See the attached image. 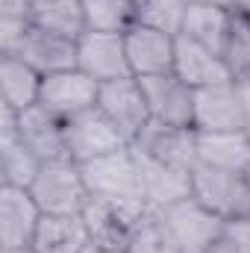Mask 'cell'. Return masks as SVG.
<instances>
[{"label": "cell", "mask_w": 250, "mask_h": 253, "mask_svg": "<svg viewBox=\"0 0 250 253\" xmlns=\"http://www.w3.org/2000/svg\"><path fill=\"white\" fill-rule=\"evenodd\" d=\"M156 209L147 200H138V197H91L83 218H85L91 242L126 251V245L132 242L138 227Z\"/></svg>", "instance_id": "obj_1"}, {"label": "cell", "mask_w": 250, "mask_h": 253, "mask_svg": "<svg viewBox=\"0 0 250 253\" xmlns=\"http://www.w3.org/2000/svg\"><path fill=\"white\" fill-rule=\"evenodd\" d=\"M30 191L44 215H83L88 200H91L83 168L74 159L44 162Z\"/></svg>", "instance_id": "obj_2"}, {"label": "cell", "mask_w": 250, "mask_h": 253, "mask_svg": "<svg viewBox=\"0 0 250 253\" xmlns=\"http://www.w3.org/2000/svg\"><path fill=\"white\" fill-rule=\"evenodd\" d=\"M191 197H197L221 221L250 218V180L242 171H224V168L194 162Z\"/></svg>", "instance_id": "obj_3"}, {"label": "cell", "mask_w": 250, "mask_h": 253, "mask_svg": "<svg viewBox=\"0 0 250 253\" xmlns=\"http://www.w3.org/2000/svg\"><path fill=\"white\" fill-rule=\"evenodd\" d=\"M156 215L183 253H209L227 230V221L209 212L197 197H183L165 209H156Z\"/></svg>", "instance_id": "obj_4"}, {"label": "cell", "mask_w": 250, "mask_h": 253, "mask_svg": "<svg viewBox=\"0 0 250 253\" xmlns=\"http://www.w3.org/2000/svg\"><path fill=\"white\" fill-rule=\"evenodd\" d=\"M80 168H83V177H85L91 197H138V200H144L141 165H138L132 144H126L115 153L97 156L91 162H83Z\"/></svg>", "instance_id": "obj_5"}, {"label": "cell", "mask_w": 250, "mask_h": 253, "mask_svg": "<svg viewBox=\"0 0 250 253\" xmlns=\"http://www.w3.org/2000/svg\"><path fill=\"white\" fill-rule=\"evenodd\" d=\"M65 138H68V156L74 162H91L97 156H106V153H115L126 147V135L115 126V121L100 109V106H91L74 118L65 121Z\"/></svg>", "instance_id": "obj_6"}, {"label": "cell", "mask_w": 250, "mask_h": 253, "mask_svg": "<svg viewBox=\"0 0 250 253\" xmlns=\"http://www.w3.org/2000/svg\"><path fill=\"white\" fill-rule=\"evenodd\" d=\"M248 126L250 121L236 80L194 91V129L197 132H224V129H248Z\"/></svg>", "instance_id": "obj_7"}, {"label": "cell", "mask_w": 250, "mask_h": 253, "mask_svg": "<svg viewBox=\"0 0 250 253\" xmlns=\"http://www.w3.org/2000/svg\"><path fill=\"white\" fill-rule=\"evenodd\" d=\"M97 97H100V83H94L80 68H68V71L47 74L42 80L39 103L44 109H50L53 115H59V118L68 121V118L97 106Z\"/></svg>", "instance_id": "obj_8"}, {"label": "cell", "mask_w": 250, "mask_h": 253, "mask_svg": "<svg viewBox=\"0 0 250 253\" xmlns=\"http://www.w3.org/2000/svg\"><path fill=\"white\" fill-rule=\"evenodd\" d=\"M138 83L150 106V121L194 129V91L197 88L183 83L174 71L159 74V77H138Z\"/></svg>", "instance_id": "obj_9"}, {"label": "cell", "mask_w": 250, "mask_h": 253, "mask_svg": "<svg viewBox=\"0 0 250 253\" xmlns=\"http://www.w3.org/2000/svg\"><path fill=\"white\" fill-rule=\"evenodd\" d=\"M77 68L85 71L94 83H115L132 77L126 59L124 33H85L77 42Z\"/></svg>", "instance_id": "obj_10"}, {"label": "cell", "mask_w": 250, "mask_h": 253, "mask_svg": "<svg viewBox=\"0 0 250 253\" xmlns=\"http://www.w3.org/2000/svg\"><path fill=\"white\" fill-rule=\"evenodd\" d=\"M42 159L24 144L18 129V112L0 103V186L30 189L42 171Z\"/></svg>", "instance_id": "obj_11"}, {"label": "cell", "mask_w": 250, "mask_h": 253, "mask_svg": "<svg viewBox=\"0 0 250 253\" xmlns=\"http://www.w3.org/2000/svg\"><path fill=\"white\" fill-rule=\"evenodd\" d=\"M97 106L115 121V126L126 135L129 144L138 138V132L144 126L150 124V106H147V97H144V88H141L138 77H124V80H115V83H103Z\"/></svg>", "instance_id": "obj_12"}, {"label": "cell", "mask_w": 250, "mask_h": 253, "mask_svg": "<svg viewBox=\"0 0 250 253\" xmlns=\"http://www.w3.org/2000/svg\"><path fill=\"white\" fill-rule=\"evenodd\" d=\"M44 212L30 189L0 186V248H33Z\"/></svg>", "instance_id": "obj_13"}, {"label": "cell", "mask_w": 250, "mask_h": 253, "mask_svg": "<svg viewBox=\"0 0 250 253\" xmlns=\"http://www.w3.org/2000/svg\"><path fill=\"white\" fill-rule=\"evenodd\" d=\"M124 44L132 77H159L174 71L177 36L135 24L124 33Z\"/></svg>", "instance_id": "obj_14"}, {"label": "cell", "mask_w": 250, "mask_h": 253, "mask_svg": "<svg viewBox=\"0 0 250 253\" xmlns=\"http://www.w3.org/2000/svg\"><path fill=\"white\" fill-rule=\"evenodd\" d=\"M132 147L141 156H150L165 165H180V168H194L197 150H194V129L191 126H171L150 121L138 132Z\"/></svg>", "instance_id": "obj_15"}, {"label": "cell", "mask_w": 250, "mask_h": 253, "mask_svg": "<svg viewBox=\"0 0 250 253\" xmlns=\"http://www.w3.org/2000/svg\"><path fill=\"white\" fill-rule=\"evenodd\" d=\"M18 129L24 144L42 159V162H53V159H71L68 156V138H65V118L53 115L50 109H44L42 103L18 112Z\"/></svg>", "instance_id": "obj_16"}, {"label": "cell", "mask_w": 250, "mask_h": 253, "mask_svg": "<svg viewBox=\"0 0 250 253\" xmlns=\"http://www.w3.org/2000/svg\"><path fill=\"white\" fill-rule=\"evenodd\" d=\"M174 74L188 83L191 88H206V85H218V83H230L236 80L227 59L197 42H191L186 36H177V53H174Z\"/></svg>", "instance_id": "obj_17"}, {"label": "cell", "mask_w": 250, "mask_h": 253, "mask_svg": "<svg viewBox=\"0 0 250 253\" xmlns=\"http://www.w3.org/2000/svg\"><path fill=\"white\" fill-rule=\"evenodd\" d=\"M27 65H33L42 77L47 74H56V71H68V68H77V42L62 39V36H53L42 27H30L18 53Z\"/></svg>", "instance_id": "obj_18"}, {"label": "cell", "mask_w": 250, "mask_h": 253, "mask_svg": "<svg viewBox=\"0 0 250 253\" xmlns=\"http://www.w3.org/2000/svg\"><path fill=\"white\" fill-rule=\"evenodd\" d=\"M135 150V147H132ZM138 156L141 165V186H144V200L153 209H165L183 197H191V168H180V165H165L156 162L150 156Z\"/></svg>", "instance_id": "obj_19"}, {"label": "cell", "mask_w": 250, "mask_h": 253, "mask_svg": "<svg viewBox=\"0 0 250 253\" xmlns=\"http://www.w3.org/2000/svg\"><path fill=\"white\" fill-rule=\"evenodd\" d=\"M197 162L224 168V171H248L250 165V132L248 129H224V132H197L194 129Z\"/></svg>", "instance_id": "obj_20"}, {"label": "cell", "mask_w": 250, "mask_h": 253, "mask_svg": "<svg viewBox=\"0 0 250 253\" xmlns=\"http://www.w3.org/2000/svg\"><path fill=\"white\" fill-rule=\"evenodd\" d=\"M42 74L27 65L21 56H0V103L24 112L39 103L42 94Z\"/></svg>", "instance_id": "obj_21"}, {"label": "cell", "mask_w": 250, "mask_h": 253, "mask_svg": "<svg viewBox=\"0 0 250 253\" xmlns=\"http://www.w3.org/2000/svg\"><path fill=\"white\" fill-rule=\"evenodd\" d=\"M91 242L83 215H44L33 239L36 253H83Z\"/></svg>", "instance_id": "obj_22"}, {"label": "cell", "mask_w": 250, "mask_h": 253, "mask_svg": "<svg viewBox=\"0 0 250 253\" xmlns=\"http://www.w3.org/2000/svg\"><path fill=\"white\" fill-rule=\"evenodd\" d=\"M230 21H233L230 6H188L180 36H186V39L224 56L227 36H230Z\"/></svg>", "instance_id": "obj_23"}, {"label": "cell", "mask_w": 250, "mask_h": 253, "mask_svg": "<svg viewBox=\"0 0 250 253\" xmlns=\"http://www.w3.org/2000/svg\"><path fill=\"white\" fill-rule=\"evenodd\" d=\"M33 24L53 33V36L71 39V42H80L88 33L83 0H47V3H39L33 9Z\"/></svg>", "instance_id": "obj_24"}, {"label": "cell", "mask_w": 250, "mask_h": 253, "mask_svg": "<svg viewBox=\"0 0 250 253\" xmlns=\"http://www.w3.org/2000/svg\"><path fill=\"white\" fill-rule=\"evenodd\" d=\"M91 33H126L135 27V0H83Z\"/></svg>", "instance_id": "obj_25"}, {"label": "cell", "mask_w": 250, "mask_h": 253, "mask_svg": "<svg viewBox=\"0 0 250 253\" xmlns=\"http://www.w3.org/2000/svg\"><path fill=\"white\" fill-rule=\"evenodd\" d=\"M186 0H135V24L180 36L186 21Z\"/></svg>", "instance_id": "obj_26"}, {"label": "cell", "mask_w": 250, "mask_h": 253, "mask_svg": "<svg viewBox=\"0 0 250 253\" xmlns=\"http://www.w3.org/2000/svg\"><path fill=\"white\" fill-rule=\"evenodd\" d=\"M224 59H227V65H230V71H233L236 80L250 74V18H242V15L233 12L227 47H224Z\"/></svg>", "instance_id": "obj_27"}, {"label": "cell", "mask_w": 250, "mask_h": 253, "mask_svg": "<svg viewBox=\"0 0 250 253\" xmlns=\"http://www.w3.org/2000/svg\"><path fill=\"white\" fill-rule=\"evenodd\" d=\"M126 253H183V251L171 239V233L165 230V224L159 221V215L153 212L138 227V233L132 236V242L126 245Z\"/></svg>", "instance_id": "obj_28"}, {"label": "cell", "mask_w": 250, "mask_h": 253, "mask_svg": "<svg viewBox=\"0 0 250 253\" xmlns=\"http://www.w3.org/2000/svg\"><path fill=\"white\" fill-rule=\"evenodd\" d=\"M30 27L27 18H0V56H15Z\"/></svg>", "instance_id": "obj_29"}, {"label": "cell", "mask_w": 250, "mask_h": 253, "mask_svg": "<svg viewBox=\"0 0 250 253\" xmlns=\"http://www.w3.org/2000/svg\"><path fill=\"white\" fill-rule=\"evenodd\" d=\"M224 239L236 248L239 253H250V218H239V221H227Z\"/></svg>", "instance_id": "obj_30"}, {"label": "cell", "mask_w": 250, "mask_h": 253, "mask_svg": "<svg viewBox=\"0 0 250 253\" xmlns=\"http://www.w3.org/2000/svg\"><path fill=\"white\" fill-rule=\"evenodd\" d=\"M33 0H0V18H27L33 21Z\"/></svg>", "instance_id": "obj_31"}, {"label": "cell", "mask_w": 250, "mask_h": 253, "mask_svg": "<svg viewBox=\"0 0 250 253\" xmlns=\"http://www.w3.org/2000/svg\"><path fill=\"white\" fill-rule=\"evenodd\" d=\"M239 91H242V100H245V112H248V121H250V74L239 77Z\"/></svg>", "instance_id": "obj_32"}, {"label": "cell", "mask_w": 250, "mask_h": 253, "mask_svg": "<svg viewBox=\"0 0 250 253\" xmlns=\"http://www.w3.org/2000/svg\"><path fill=\"white\" fill-rule=\"evenodd\" d=\"M83 253H126L121 248H109V245H100V242H88Z\"/></svg>", "instance_id": "obj_33"}, {"label": "cell", "mask_w": 250, "mask_h": 253, "mask_svg": "<svg viewBox=\"0 0 250 253\" xmlns=\"http://www.w3.org/2000/svg\"><path fill=\"white\" fill-rule=\"evenodd\" d=\"M230 12H236L242 18H250V0H230Z\"/></svg>", "instance_id": "obj_34"}, {"label": "cell", "mask_w": 250, "mask_h": 253, "mask_svg": "<svg viewBox=\"0 0 250 253\" xmlns=\"http://www.w3.org/2000/svg\"><path fill=\"white\" fill-rule=\"evenodd\" d=\"M188 6H230V0H186Z\"/></svg>", "instance_id": "obj_35"}, {"label": "cell", "mask_w": 250, "mask_h": 253, "mask_svg": "<svg viewBox=\"0 0 250 253\" xmlns=\"http://www.w3.org/2000/svg\"><path fill=\"white\" fill-rule=\"evenodd\" d=\"M209 253H239V251H236V248H233L227 239H221V242H218V245H215V248H212Z\"/></svg>", "instance_id": "obj_36"}, {"label": "cell", "mask_w": 250, "mask_h": 253, "mask_svg": "<svg viewBox=\"0 0 250 253\" xmlns=\"http://www.w3.org/2000/svg\"><path fill=\"white\" fill-rule=\"evenodd\" d=\"M0 253H36L33 248H0Z\"/></svg>", "instance_id": "obj_37"}, {"label": "cell", "mask_w": 250, "mask_h": 253, "mask_svg": "<svg viewBox=\"0 0 250 253\" xmlns=\"http://www.w3.org/2000/svg\"><path fill=\"white\" fill-rule=\"evenodd\" d=\"M39 3H47V0H33V6H39Z\"/></svg>", "instance_id": "obj_38"}, {"label": "cell", "mask_w": 250, "mask_h": 253, "mask_svg": "<svg viewBox=\"0 0 250 253\" xmlns=\"http://www.w3.org/2000/svg\"><path fill=\"white\" fill-rule=\"evenodd\" d=\"M245 177H248V180H250V165H248V171H245Z\"/></svg>", "instance_id": "obj_39"}, {"label": "cell", "mask_w": 250, "mask_h": 253, "mask_svg": "<svg viewBox=\"0 0 250 253\" xmlns=\"http://www.w3.org/2000/svg\"><path fill=\"white\" fill-rule=\"evenodd\" d=\"M248 132H250V126H248Z\"/></svg>", "instance_id": "obj_40"}]
</instances>
